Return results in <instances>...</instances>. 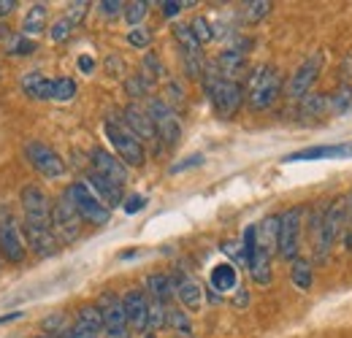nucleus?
Segmentation results:
<instances>
[{"label": "nucleus", "instance_id": "1", "mask_svg": "<svg viewBox=\"0 0 352 338\" xmlns=\"http://www.w3.org/2000/svg\"><path fill=\"white\" fill-rule=\"evenodd\" d=\"M204 84L209 92V100L214 106V111L220 117H233L239 109H241V100H244V89L239 82H228L222 79L217 65L212 68H204Z\"/></svg>", "mask_w": 352, "mask_h": 338}, {"label": "nucleus", "instance_id": "2", "mask_svg": "<svg viewBox=\"0 0 352 338\" xmlns=\"http://www.w3.org/2000/svg\"><path fill=\"white\" fill-rule=\"evenodd\" d=\"M279 92H282V76H279L276 68L261 65V68H255L250 74V79H247V103H250V109H255V111L271 109L274 100L279 98Z\"/></svg>", "mask_w": 352, "mask_h": 338}, {"label": "nucleus", "instance_id": "3", "mask_svg": "<svg viewBox=\"0 0 352 338\" xmlns=\"http://www.w3.org/2000/svg\"><path fill=\"white\" fill-rule=\"evenodd\" d=\"M68 201H71V206L79 212L82 216V222H89V225H106L109 219H111V212L98 201V195L89 190L87 181H74L65 192H63Z\"/></svg>", "mask_w": 352, "mask_h": 338}, {"label": "nucleus", "instance_id": "4", "mask_svg": "<svg viewBox=\"0 0 352 338\" xmlns=\"http://www.w3.org/2000/svg\"><path fill=\"white\" fill-rule=\"evenodd\" d=\"M103 127H106V135H109V141H111L117 157H120L125 166H144V144L125 127V122L106 120Z\"/></svg>", "mask_w": 352, "mask_h": 338}, {"label": "nucleus", "instance_id": "5", "mask_svg": "<svg viewBox=\"0 0 352 338\" xmlns=\"http://www.w3.org/2000/svg\"><path fill=\"white\" fill-rule=\"evenodd\" d=\"M301 222H304V209L293 206L279 216V244L276 252L282 260H298V249H301Z\"/></svg>", "mask_w": 352, "mask_h": 338}, {"label": "nucleus", "instance_id": "6", "mask_svg": "<svg viewBox=\"0 0 352 338\" xmlns=\"http://www.w3.org/2000/svg\"><path fill=\"white\" fill-rule=\"evenodd\" d=\"M344 216H347V212H344L342 201H333L328 206V212L322 214V219L317 225V247H314V254L320 260H325L328 252H331V247L336 244V238H339V233L344 227Z\"/></svg>", "mask_w": 352, "mask_h": 338}, {"label": "nucleus", "instance_id": "7", "mask_svg": "<svg viewBox=\"0 0 352 338\" xmlns=\"http://www.w3.org/2000/svg\"><path fill=\"white\" fill-rule=\"evenodd\" d=\"M19 201H22V209H25V225L52 227V203H49V195L38 184L22 187Z\"/></svg>", "mask_w": 352, "mask_h": 338}, {"label": "nucleus", "instance_id": "8", "mask_svg": "<svg viewBox=\"0 0 352 338\" xmlns=\"http://www.w3.org/2000/svg\"><path fill=\"white\" fill-rule=\"evenodd\" d=\"M146 114H149V120H152V125H155L157 138H160L166 146H174L176 141H179V135H182V125H179V120H176L174 109H171L166 100L155 98V100H149Z\"/></svg>", "mask_w": 352, "mask_h": 338}, {"label": "nucleus", "instance_id": "9", "mask_svg": "<svg viewBox=\"0 0 352 338\" xmlns=\"http://www.w3.org/2000/svg\"><path fill=\"white\" fill-rule=\"evenodd\" d=\"M52 230L57 236V241H76L82 233V216L71 206V201L63 195L54 206H52Z\"/></svg>", "mask_w": 352, "mask_h": 338}, {"label": "nucleus", "instance_id": "10", "mask_svg": "<svg viewBox=\"0 0 352 338\" xmlns=\"http://www.w3.org/2000/svg\"><path fill=\"white\" fill-rule=\"evenodd\" d=\"M322 63H325V54H322V52H314L309 60L301 63V68L290 76V82H287V95H290L293 100H304V98H307L311 84L317 82V76H320V71H322Z\"/></svg>", "mask_w": 352, "mask_h": 338}, {"label": "nucleus", "instance_id": "11", "mask_svg": "<svg viewBox=\"0 0 352 338\" xmlns=\"http://www.w3.org/2000/svg\"><path fill=\"white\" fill-rule=\"evenodd\" d=\"M100 314H103V333L106 338H131V325L122 308V300L114 295H106L100 300Z\"/></svg>", "mask_w": 352, "mask_h": 338}, {"label": "nucleus", "instance_id": "12", "mask_svg": "<svg viewBox=\"0 0 352 338\" xmlns=\"http://www.w3.org/2000/svg\"><path fill=\"white\" fill-rule=\"evenodd\" d=\"M25 157L36 166L38 173H44V176H49V179H60V176L65 173L63 157H60L52 146H46V144H38V141L28 144V146H25Z\"/></svg>", "mask_w": 352, "mask_h": 338}, {"label": "nucleus", "instance_id": "13", "mask_svg": "<svg viewBox=\"0 0 352 338\" xmlns=\"http://www.w3.org/2000/svg\"><path fill=\"white\" fill-rule=\"evenodd\" d=\"M92 170H95L98 176L114 181L117 187H125V184H128V166H125L117 155H111V152H106V149H95V152H92Z\"/></svg>", "mask_w": 352, "mask_h": 338}, {"label": "nucleus", "instance_id": "14", "mask_svg": "<svg viewBox=\"0 0 352 338\" xmlns=\"http://www.w3.org/2000/svg\"><path fill=\"white\" fill-rule=\"evenodd\" d=\"M0 252L8 262H22L25 254H28V244L22 241L19 227H16V222L11 216L0 219Z\"/></svg>", "mask_w": 352, "mask_h": 338}, {"label": "nucleus", "instance_id": "15", "mask_svg": "<svg viewBox=\"0 0 352 338\" xmlns=\"http://www.w3.org/2000/svg\"><path fill=\"white\" fill-rule=\"evenodd\" d=\"M122 308L128 317V325L133 330H149V297L141 290H131L128 295L122 297Z\"/></svg>", "mask_w": 352, "mask_h": 338}, {"label": "nucleus", "instance_id": "16", "mask_svg": "<svg viewBox=\"0 0 352 338\" xmlns=\"http://www.w3.org/2000/svg\"><path fill=\"white\" fill-rule=\"evenodd\" d=\"M122 122H125V127L131 130L138 141H155V138H157L149 114H146L144 109H138V106H128V109L122 111Z\"/></svg>", "mask_w": 352, "mask_h": 338}, {"label": "nucleus", "instance_id": "17", "mask_svg": "<svg viewBox=\"0 0 352 338\" xmlns=\"http://www.w3.org/2000/svg\"><path fill=\"white\" fill-rule=\"evenodd\" d=\"M25 238H28V247L38 257H49V254L57 252V236L52 227H36V225H25Z\"/></svg>", "mask_w": 352, "mask_h": 338}, {"label": "nucleus", "instance_id": "18", "mask_svg": "<svg viewBox=\"0 0 352 338\" xmlns=\"http://www.w3.org/2000/svg\"><path fill=\"white\" fill-rule=\"evenodd\" d=\"M87 184L89 190L98 195V201L111 212L114 206H120L122 203V187H117L114 181H109V179H103V176H98L95 170L87 176Z\"/></svg>", "mask_w": 352, "mask_h": 338}, {"label": "nucleus", "instance_id": "19", "mask_svg": "<svg viewBox=\"0 0 352 338\" xmlns=\"http://www.w3.org/2000/svg\"><path fill=\"white\" fill-rule=\"evenodd\" d=\"M217 71H220L222 79H228V82H236V76L247 68V52L244 49H239V46H230V49H225L220 57H217Z\"/></svg>", "mask_w": 352, "mask_h": 338}, {"label": "nucleus", "instance_id": "20", "mask_svg": "<svg viewBox=\"0 0 352 338\" xmlns=\"http://www.w3.org/2000/svg\"><path fill=\"white\" fill-rule=\"evenodd\" d=\"M331 157H342L347 160L352 157V141L347 144H331V146H309L304 152H296L285 160H331Z\"/></svg>", "mask_w": 352, "mask_h": 338}, {"label": "nucleus", "instance_id": "21", "mask_svg": "<svg viewBox=\"0 0 352 338\" xmlns=\"http://www.w3.org/2000/svg\"><path fill=\"white\" fill-rule=\"evenodd\" d=\"M209 287L214 290V293H233L236 287H239V271H236V265H230V262H220V265H214L212 268V273H209Z\"/></svg>", "mask_w": 352, "mask_h": 338}, {"label": "nucleus", "instance_id": "22", "mask_svg": "<svg viewBox=\"0 0 352 338\" xmlns=\"http://www.w3.org/2000/svg\"><path fill=\"white\" fill-rule=\"evenodd\" d=\"M174 290H176V297L182 300V306L184 308H190V311H198L201 308V303H204V293H201V287H198V282L195 279H190V276H179L174 282Z\"/></svg>", "mask_w": 352, "mask_h": 338}, {"label": "nucleus", "instance_id": "23", "mask_svg": "<svg viewBox=\"0 0 352 338\" xmlns=\"http://www.w3.org/2000/svg\"><path fill=\"white\" fill-rule=\"evenodd\" d=\"M276 244H279V216H265L261 225H255V247L274 254Z\"/></svg>", "mask_w": 352, "mask_h": 338}, {"label": "nucleus", "instance_id": "24", "mask_svg": "<svg viewBox=\"0 0 352 338\" xmlns=\"http://www.w3.org/2000/svg\"><path fill=\"white\" fill-rule=\"evenodd\" d=\"M247 265H250V276L258 282V284H268L271 282V254L255 247L252 252L247 254Z\"/></svg>", "mask_w": 352, "mask_h": 338}, {"label": "nucleus", "instance_id": "25", "mask_svg": "<svg viewBox=\"0 0 352 338\" xmlns=\"http://www.w3.org/2000/svg\"><path fill=\"white\" fill-rule=\"evenodd\" d=\"M52 87H54V82H49L44 74H38V71H30V74L22 76V92L28 98H33V100L52 98Z\"/></svg>", "mask_w": 352, "mask_h": 338}, {"label": "nucleus", "instance_id": "26", "mask_svg": "<svg viewBox=\"0 0 352 338\" xmlns=\"http://www.w3.org/2000/svg\"><path fill=\"white\" fill-rule=\"evenodd\" d=\"M146 293L152 295V300H157V303H168V300L176 295L174 279L166 276V273H152V276L146 279Z\"/></svg>", "mask_w": 352, "mask_h": 338}, {"label": "nucleus", "instance_id": "27", "mask_svg": "<svg viewBox=\"0 0 352 338\" xmlns=\"http://www.w3.org/2000/svg\"><path fill=\"white\" fill-rule=\"evenodd\" d=\"M46 30V5H33L30 11H28V16H25V22H22V36H41Z\"/></svg>", "mask_w": 352, "mask_h": 338}, {"label": "nucleus", "instance_id": "28", "mask_svg": "<svg viewBox=\"0 0 352 338\" xmlns=\"http://www.w3.org/2000/svg\"><path fill=\"white\" fill-rule=\"evenodd\" d=\"M290 282L298 287V290H311V282H314V273H311V265H309L307 260H293V265H290Z\"/></svg>", "mask_w": 352, "mask_h": 338}, {"label": "nucleus", "instance_id": "29", "mask_svg": "<svg viewBox=\"0 0 352 338\" xmlns=\"http://www.w3.org/2000/svg\"><path fill=\"white\" fill-rule=\"evenodd\" d=\"M174 38H176V43L182 46L179 52H201V43L195 41V36H192L190 25L176 22V25H174Z\"/></svg>", "mask_w": 352, "mask_h": 338}, {"label": "nucleus", "instance_id": "30", "mask_svg": "<svg viewBox=\"0 0 352 338\" xmlns=\"http://www.w3.org/2000/svg\"><path fill=\"white\" fill-rule=\"evenodd\" d=\"M168 328L176 333V338H192V325H190V319L184 317V311L168 308Z\"/></svg>", "mask_w": 352, "mask_h": 338}, {"label": "nucleus", "instance_id": "31", "mask_svg": "<svg viewBox=\"0 0 352 338\" xmlns=\"http://www.w3.org/2000/svg\"><path fill=\"white\" fill-rule=\"evenodd\" d=\"M76 322H82V325H87L92 330L103 333V314H100L98 306H82L79 314H76Z\"/></svg>", "mask_w": 352, "mask_h": 338}, {"label": "nucleus", "instance_id": "32", "mask_svg": "<svg viewBox=\"0 0 352 338\" xmlns=\"http://www.w3.org/2000/svg\"><path fill=\"white\" fill-rule=\"evenodd\" d=\"M36 52V43L30 41L28 36H11L6 41V54H14V57H25V54H33Z\"/></svg>", "mask_w": 352, "mask_h": 338}, {"label": "nucleus", "instance_id": "33", "mask_svg": "<svg viewBox=\"0 0 352 338\" xmlns=\"http://www.w3.org/2000/svg\"><path fill=\"white\" fill-rule=\"evenodd\" d=\"M141 68H144V71H141V76H144L149 84H152V82H157V79L163 76V71H166V68H163V63H160V57H157V54H152V52L144 57Z\"/></svg>", "mask_w": 352, "mask_h": 338}, {"label": "nucleus", "instance_id": "34", "mask_svg": "<svg viewBox=\"0 0 352 338\" xmlns=\"http://www.w3.org/2000/svg\"><path fill=\"white\" fill-rule=\"evenodd\" d=\"M168 325V306L149 300V330H160Z\"/></svg>", "mask_w": 352, "mask_h": 338}, {"label": "nucleus", "instance_id": "35", "mask_svg": "<svg viewBox=\"0 0 352 338\" xmlns=\"http://www.w3.org/2000/svg\"><path fill=\"white\" fill-rule=\"evenodd\" d=\"M190 30H192V36H195V41L201 43H209L214 38V27H212V22L206 19V16H195L192 22H190Z\"/></svg>", "mask_w": 352, "mask_h": 338}, {"label": "nucleus", "instance_id": "36", "mask_svg": "<svg viewBox=\"0 0 352 338\" xmlns=\"http://www.w3.org/2000/svg\"><path fill=\"white\" fill-rule=\"evenodd\" d=\"M146 11H149V3H144V0H133V3H125V22L133 25V27H138L141 25V19L146 16Z\"/></svg>", "mask_w": 352, "mask_h": 338}, {"label": "nucleus", "instance_id": "37", "mask_svg": "<svg viewBox=\"0 0 352 338\" xmlns=\"http://www.w3.org/2000/svg\"><path fill=\"white\" fill-rule=\"evenodd\" d=\"M76 95V82L63 76V79H54V87H52V98L54 100H71Z\"/></svg>", "mask_w": 352, "mask_h": 338}, {"label": "nucleus", "instance_id": "38", "mask_svg": "<svg viewBox=\"0 0 352 338\" xmlns=\"http://www.w3.org/2000/svg\"><path fill=\"white\" fill-rule=\"evenodd\" d=\"M350 106H352V89L350 87H342L333 98H328V109H331V111H336V114H344Z\"/></svg>", "mask_w": 352, "mask_h": 338}, {"label": "nucleus", "instance_id": "39", "mask_svg": "<svg viewBox=\"0 0 352 338\" xmlns=\"http://www.w3.org/2000/svg\"><path fill=\"white\" fill-rule=\"evenodd\" d=\"M325 109H328V98H325V95H320V92L307 95V98H304V103H301V111H304V114H322Z\"/></svg>", "mask_w": 352, "mask_h": 338}, {"label": "nucleus", "instance_id": "40", "mask_svg": "<svg viewBox=\"0 0 352 338\" xmlns=\"http://www.w3.org/2000/svg\"><path fill=\"white\" fill-rule=\"evenodd\" d=\"M268 11H271V3H268V0L247 3V22H261Z\"/></svg>", "mask_w": 352, "mask_h": 338}, {"label": "nucleus", "instance_id": "41", "mask_svg": "<svg viewBox=\"0 0 352 338\" xmlns=\"http://www.w3.org/2000/svg\"><path fill=\"white\" fill-rule=\"evenodd\" d=\"M74 33V25L63 16V19H57L54 25H52V30H49V36H52V41H65L68 36Z\"/></svg>", "mask_w": 352, "mask_h": 338}, {"label": "nucleus", "instance_id": "42", "mask_svg": "<svg viewBox=\"0 0 352 338\" xmlns=\"http://www.w3.org/2000/svg\"><path fill=\"white\" fill-rule=\"evenodd\" d=\"M149 41H152V33L146 27H133L131 33H128V43L135 46V49H146Z\"/></svg>", "mask_w": 352, "mask_h": 338}, {"label": "nucleus", "instance_id": "43", "mask_svg": "<svg viewBox=\"0 0 352 338\" xmlns=\"http://www.w3.org/2000/svg\"><path fill=\"white\" fill-rule=\"evenodd\" d=\"M87 8H89V3H85V0H82V3H71V5H68V11H65V19H68V22L76 27V25L85 19Z\"/></svg>", "mask_w": 352, "mask_h": 338}, {"label": "nucleus", "instance_id": "44", "mask_svg": "<svg viewBox=\"0 0 352 338\" xmlns=\"http://www.w3.org/2000/svg\"><path fill=\"white\" fill-rule=\"evenodd\" d=\"M146 87H149V82L144 76H133V79L125 82V89H128V95H133V98H141L146 92Z\"/></svg>", "mask_w": 352, "mask_h": 338}, {"label": "nucleus", "instance_id": "45", "mask_svg": "<svg viewBox=\"0 0 352 338\" xmlns=\"http://www.w3.org/2000/svg\"><path fill=\"white\" fill-rule=\"evenodd\" d=\"M98 8L106 16H117L120 11H125V3H120V0H103V3H98Z\"/></svg>", "mask_w": 352, "mask_h": 338}, {"label": "nucleus", "instance_id": "46", "mask_svg": "<svg viewBox=\"0 0 352 338\" xmlns=\"http://www.w3.org/2000/svg\"><path fill=\"white\" fill-rule=\"evenodd\" d=\"M146 206V198L144 195H131L125 203H122V209H125V214H135V212H141Z\"/></svg>", "mask_w": 352, "mask_h": 338}, {"label": "nucleus", "instance_id": "47", "mask_svg": "<svg viewBox=\"0 0 352 338\" xmlns=\"http://www.w3.org/2000/svg\"><path fill=\"white\" fill-rule=\"evenodd\" d=\"M71 338H100L98 330H92L87 325H82V322H74V328H71Z\"/></svg>", "mask_w": 352, "mask_h": 338}, {"label": "nucleus", "instance_id": "48", "mask_svg": "<svg viewBox=\"0 0 352 338\" xmlns=\"http://www.w3.org/2000/svg\"><path fill=\"white\" fill-rule=\"evenodd\" d=\"M187 5H195V3H179V0H166L163 3V14L166 16H176L182 8H187Z\"/></svg>", "mask_w": 352, "mask_h": 338}, {"label": "nucleus", "instance_id": "49", "mask_svg": "<svg viewBox=\"0 0 352 338\" xmlns=\"http://www.w3.org/2000/svg\"><path fill=\"white\" fill-rule=\"evenodd\" d=\"M201 163H204V157H201V155H192V160H184V163L174 166V173H179V170H184V168H192V166H201Z\"/></svg>", "mask_w": 352, "mask_h": 338}, {"label": "nucleus", "instance_id": "50", "mask_svg": "<svg viewBox=\"0 0 352 338\" xmlns=\"http://www.w3.org/2000/svg\"><path fill=\"white\" fill-rule=\"evenodd\" d=\"M79 68H82L85 74H92V68H95V60H92L89 54H82V57H79Z\"/></svg>", "mask_w": 352, "mask_h": 338}, {"label": "nucleus", "instance_id": "51", "mask_svg": "<svg viewBox=\"0 0 352 338\" xmlns=\"http://www.w3.org/2000/svg\"><path fill=\"white\" fill-rule=\"evenodd\" d=\"M16 5H19L16 0H0V16H8V14L16 8Z\"/></svg>", "mask_w": 352, "mask_h": 338}, {"label": "nucleus", "instance_id": "52", "mask_svg": "<svg viewBox=\"0 0 352 338\" xmlns=\"http://www.w3.org/2000/svg\"><path fill=\"white\" fill-rule=\"evenodd\" d=\"M11 36H14V33L8 30V25H0V41L6 43V41H8V38H11Z\"/></svg>", "mask_w": 352, "mask_h": 338}, {"label": "nucleus", "instance_id": "53", "mask_svg": "<svg viewBox=\"0 0 352 338\" xmlns=\"http://www.w3.org/2000/svg\"><path fill=\"white\" fill-rule=\"evenodd\" d=\"M168 89H171V98L179 103V100H182V89H179V84H168Z\"/></svg>", "mask_w": 352, "mask_h": 338}, {"label": "nucleus", "instance_id": "54", "mask_svg": "<svg viewBox=\"0 0 352 338\" xmlns=\"http://www.w3.org/2000/svg\"><path fill=\"white\" fill-rule=\"evenodd\" d=\"M247 303H250V295H247V293H239V295H236V306H247Z\"/></svg>", "mask_w": 352, "mask_h": 338}, {"label": "nucleus", "instance_id": "55", "mask_svg": "<svg viewBox=\"0 0 352 338\" xmlns=\"http://www.w3.org/2000/svg\"><path fill=\"white\" fill-rule=\"evenodd\" d=\"M60 338H71V328H68V330H65V333H63Z\"/></svg>", "mask_w": 352, "mask_h": 338}, {"label": "nucleus", "instance_id": "56", "mask_svg": "<svg viewBox=\"0 0 352 338\" xmlns=\"http://www.w3.org/2000/svg\"><path fill=\"white\" fill-rule=\"evenodd\" d=\"M350 214H352V195H350Z\"/></svg>", "mask_w": 352, "mask_h": 338}, {"label": "nucleus", "instance_id": "57", "mask_svg": "<svg viewBox=\"0 0 352 338\" xmlns=\"http://www.w3.org/2000/svg\"><path fill=\"white\" fill-rule=\"evenodd\" d=\"M38 338H49V336H38Z\"/></svg>", "mask_w": 352, "mask_h": 338}, {"label": "nucleus", "instance_id": "58", "mask_svg": "<svg viewBox=\"0 0 352 338\" xmlns=\"http://www.w3.org/2000/svg\"><path fill=\"white\" fill-rule=\"evenodd\" d=\"M146 338H155V336H146Z\"/></svg>", "mask_w": 352, "mask_h": 338}]
</instances>
